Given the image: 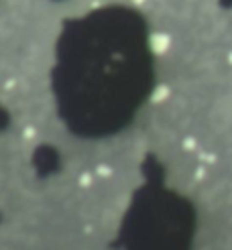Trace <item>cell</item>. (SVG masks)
<instances>
[{"instance_id":"6da1fadb","label":"cell","mask_w":232,"mask_h":250,"mask_svg":"<svg viewBox=\"0 0 232 250\" xmlns=\"http://www.w3.org/2000/svg\"><path fill=\"white\" fill-rule=\"evenodd\" d=\"M147 67L141 19L102 8L76 21L61 41L59 87L82 126H112L137 102Z\"/></svg>"}]
</instances>
